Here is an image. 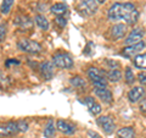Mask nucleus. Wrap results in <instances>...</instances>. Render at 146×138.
Segmentation results:
<instances>
[{"label":"nucleus","mask_w":146,"mask_h":138,"mask_svg":"<svg viewBox=\"0 0 146 138\" xmlns=\"http://www.w3.org/2000/svg\"><path fill=\"white\" fill-rule=\"evenodd\" d=\"M55 130H56V126L54 125V121L49 120L46 126L44 128V137L45 138H52L55 136Z\"/></svg>","instance_id":"5701e85b"},{"label":"nucleus","mask_w":146,"mask_h":138,"mask_svg":"<svg viewBox=\"0 0 146 138\" xmlns=\"http://www.w3.org/2000/svg\"><path fill=\"white\" fill-rule=\"evenodd\" d=\"M127 33V25L125 23H117L111 28V36L113 40H118L123 38Z\"/></svg>","instance_id":"2eb2a0df"},{"label":"nucleus","mask_w":146,"mask_h":138,"mask_svg":"<svg viewBox=\"0 0 146 138\" xmlns=\"http://www.w3.org/2000/svg\"><path fill=\"white\" fill-rule=\"evenodd\" d=\"M17 48L27 54H40L43 52V47L35 40L21 39L17 42Z\"/></svg>","instance_id":"20e7f679"},{"label":"nucleus","mask_w":146,"mask_h":138,"mask_svg":"<svg viewBox=\"0 0 146 138\" xmlns=\"http://www.w3.org/2000/svg\"><path fill=\"white\" fill-rule=\"evenodd\" d=\"M88 136L90 138H102V137H100L99 133H96L95 131H88Z\"/></svg>","instance_id":"7c9ffc66"},{"label":"nucleus","mask_w":146,"mask_h":138,"mask_svg":"<svg viewBox=\"0 0 146 138\" xmlns=\"http://www.w3.org/2000/svg\"><path fill=\"white\" fill-rule=\"evenodd\" d=\"M95 1H96L98 4H104L105 1H106V0H95Z\"/></svg>","instance_id":"72a5a7b5"},{"label":"nucleus","mask_w":146,"mask_h":138,"mask_svg":"<svg viewBox=\"0 0 146 138\" xmlns=\"http://www.w3.org/2000/svg\"><path fill=\"white\" fill-rule=\"evenodd\" d=\"M18 123V130H20V132H27L28 131V122L25 121V120H20L17 121Z\"/></svg>","instance_id":"bb28decb"},{"label":"nucleus","mask_w":146,"mask_h":138,"mask_svg":"<svg viewBox=\"0 0 146 138\" xmlns=\"http://www.w3.org/2000/svg\"><path fill=\"white\" fill-rule=\"evenodd\" d=\"M70 83L74 87V88H78V89H85L86 88V82L84 78H82L79 76H74L70 80Z\"/></svg>","instance_id":"4be33fe9"},{"label":"nucleus","mask_w":146,"mask_h":138,"mask_svg":"<svg viewBox=\"0 0 146 138\" xmlns=\"http://www.w3.org/2000/svg\"><path fill=\"white\" fill-rule=\"evenodd\" d=\"M134 65L140 68V70H146V53L145 54H138L133 59Z\"/></svg>","instance_id":"412c9836"},{"label":"nucleus","mask_w":146,"mask_h":138,"mask_svg":"<svg viewBox=\"0 0 146 138\" xmlns=\"http://www.w3.org/2000/svg\"><path fill=\"white\" fill-rule=\"evenodd\" d=\"M96 123L102 128V131L107 135H111V133L115 132L116 130V123L110 116H100L98 117Z\"/></svg>","instance_id":"0eeeda50"},{"label":"nucleus","mask_w":146,"mask_h":138,"mask_svg":"<svg viewBox=\"0 0 146 138\" xmlns=\"http://www.w3.org/2000/svg\"><path fill=\"white\" fill-rule=\"evenodd\" d=\"M10 64H15V65H18L20 62H18L17 60H7V61H6V66H9Z\"/></svg>","instance_id":"2f4dec72"},{"label":"nucleus","mask_w":146,"mask_h":138,"mask_svg":"<svg viewBox=\"0 0 146 138\" xmlns=\"http://www.w3.org/2000/svg\"><path fill=\"white\" fill-rule=\"evenodd\" d=\"M138 81L143 86H146V72H140L138 75Z\"/></svg>","instance_id":"c756f323"},{"label":"nucleus","mask_w":146,"mask_h":138,"mask_svg":"<svg viewBox=\"0 0 146 138\" xmlns=\"http://www.w3.org/2000/svg\"><path fill=\"white\" fill-rule=\"evenodd\" d=\"M52 64L54 66L58 68H65V70H70L73 67V60L72 58L66 53H57L52 56Z\"/></svg>","instance_id":"39448f33"},{"label":"nucleus","mask_w":146,"mask_h":138,"mask_svg":"<svg viewBox=\"0 0 146 138\" xmlns=\"http://www.w3.org/2000/svg\"><path fill=\"white\" fill-rule=\"evenodd\" d=\"M6 33H7V26H6V23H0V43L5 39Z\"/></svg>","instance_id":"a878e982"},{"label":"nucleus","mask_w":146,"mask_h":138,"mask_svg":"<svg viewBox=\"0 0 146 138\" xmlns=\"http://www.w3.org/2000/svg\"><path fill=\"white\" fill-rule=\"evenodd\" d=\"M94 93L98 98L101 100L102 103L105 104H111L113 102V95H112V92L107 87L106 88H95L94 89Z\"/></svg>","instance_id":"9d476101"},{"label":"nucleus","mask_w":146,"mask_h":138,"mask_svg":"<svg viewBox=\"0 0 146 138\" xmlns=\"http://www.w3.org/2000/svg\"><path fill=\"white\" fill-rule=\"evenodd\" d=\"M105 76H106V80L112 82V83H116V82L121 81L122 72L118 70V68H113V70H110L107 72H105Z\"/></svg>","instance_id":"a211bd4d"},{"label":"nucleus","mask_w":146,"mask_h":138,"mask_svg":"<svg viewBox=\"0 0 146 138\" xmlns=\"http://www.w3.org/2000/svg\"><path fill=\"white\" fill-rule=\"evenodd\" d=\"M55 22L60 26V27H65L66 26V23H67V20L65 17H62V16H57L56 17V20H55Z\"/></svg>","instance_id":"c85d7f7f"},{"label":"nucleus","mask_w":146,"mask_h":138,"mask_svg":"<svg viewBox=\"0 0 146 138\" xmlns=\"http://www.w3.org/2000/svg\"><path fill=\"white\" fill-rule=\"evenodd\" d=\"M39 71L42 73V76L44 80H51L54 76V64L50 61H44L39 65Z\"/></svg>","instance_id":"f8f14e48"},{"label":"nucleus","mask_w":146,"mask_h":138,"mask_svg":"<svg viewBox=\"0 0 146 138\" xmlns=\"http://www.w3.org/2000/svg\"><path fill=\"white\" fill-rule=\"evenodd\" d=\"M116 138H135V131L133 127H122L117 131Z\"/></svg>","instance_id":"f3484780"},{"label":"nucleus","mask_w":146,"mask_h":138,"mask_svg":"<svg viewBox=\"0 0 146 138\" xmlns=\"http://www.w3.org/2000/svg\"><path fill=\"white\" fill-rule=\"evenodd\" d=\"M50 11H51L55 16H63L67 12V6L63 3H56L50 7Z\"/></svg>","instance_id":"6ab92c4d"},{"label":"nucleus","mask_w":146,"mask_h":138,"mask_svg":"<svg viewBox=\"0 0 146 138\" xmlns=\"http://www.w3.org/2000/svg\"><path fill=\"white\" fill-rule=\"evenodd\" d=\"M84 104L86 105V108H88L89 111L93 114V115H99L100 113H101V105H100L96 100H95L93 96H85L84 99Z\"/></svg>","instance_id":"4468645a"},{"label":"nucleus","mask_w":146,"mask_h":138,"mask_svg":"<svg viewBox=\"0 0 146 138\" xmlns=\"http://www.w3.org/2000/svg\"><path fill=\"white\" fill-rule=\"evenodd\" d=\"M144 36H145V32H144L143 28H134L129 34H128L127 39L124 40V43H125L127 45L136 44V43H139V42H141V40H143Z\"/></svg>","instance_id":"1a4fd4ad"},{"label":"nucleus","mask_w":146,"mask_h":138,"mask_svg":"<svg viewBox=\"0 0 146 138\" xmlns=\"http://www.w3.org/2000/svg\"><path fill=\"white\" fill-rule=\"evenodd\" d=\"M99 4L95 0H78L76 5V10L79 15L84 17H90L98 12Z\"/></svg>","instance_id":"f03ea898"},{"label":"nucleus","mask_w":146,"mask_h":138,"mask_svg":"<svg viewBox=\"0 0 146 138\" xmlns=\"http://www.w3.org/2000/svg\"><path fill=\"white\" fill-rule=\"evenodd\" d=\"M145 95V88L141 86H138V87H133L129 93H128V100L130 103H138L140 99H143Z\"/></svg>","instance_id":"9b49d317"},{"label":"nucleus","mask_w":146,"mask_h":138,"mask_svg":"<svg viewBox=\"0 0 146 138\" xmlns=\"http://www.w3.org/2000/svg\"><path fill=\"white\" fill-rule=\"evenodd\" d=\"M124 77H125V82H127V84H133L134 82H135L134 73H133V71H131V68H130V67H125Z\"/></svg>","instance_id":"393cba45"},{"label":"nucleus","mask_w":146,"mask_h":138,"mask_svg":"<svg viewBox=\"0 0 146 138\" xmlns=\"http://www.w3.org/2000/svg\"><path fill=\"white\" fill-rule=\"evenodd\" d=\"M20 132L18 130V123L17 121H9L5 125L0 126V137H7V136H13Z\"/></svg>","instance_id":"6e6552de"},{"label":"nucleus","mask_w":146,"mask_h":138,"mask_svg":"<svg viewBox=\"0 0 146 138\" xmlns=\"http://www.w3.org/2000/svg\"><path fill=\"white\" fill-rule=\"evenodd\" d=\"M86 75L90 78L91 83L95 86V88H106L107 87V80L104 71L99 70L96 67H89L86 71Z\"/></svg>","instance_id":"7ed1b4c3"},{"label":"nucleus","mask_w":146,"mask_h":138,"mask_svg":"<svg viewBox=\"0 0 146 138\" xmlns=\"http://www.w3.org/2000/svg\"><path fill=\"white\" fill-rule=\"evenodd\" d=\"M13 23H15L16 26L18 27H21V28H31L32 25H33V22H32V20L28 17V16H26V15H20V16H17L15 20H13Z\"/></svg>","instance_id":"dca6fc26"},{"label":"nucleus","mask_w":146,"mask_h":138,"mask_svg":"<svg viewBox=\"0 0 146 138\" xmlns=\"http://www.w3.org/2000/svg\"><path fill=\"white\" fill-rule=\"evenodd\" d=\"M34 21H35V23L36 26L39 27L42 31H48L49 29V21H48V18L45 17L44 15H36L34 17Z\"/></svg>","instance_id":"aec40b11"},{"label":"nucleus","mask_w":146,"mask_h":138,"mask_svg":"<svg viewBox=\"0 0 146 138\" xmlns=\"http://www.w3.org/2000/svg\"><path fill=\"white\" fill-rule=\"evenodd\" d=\"M140 110H141V111H143V113H146V102H145V103H144V104L140 107Z\"/></svg>","instance_id":"473e14b6"},{"label":"nucleus","mask_w":146,"mask_h":138,"mask_svg":"<svg viewBox=\"0 0 146 138\" xmlns=\"http://www.w3.org/2000/svg\"><path fill=\"white\" fill-rule=\"evenodd\" d=\"M107 18L110 21H124L125 25H135L139 20V11L131 3H115L108 7Z\"/></svg>","instance_id":"f257e3e1"},{"label":"nucleus","mask_w":146,"mask_h":138,"mask_svg":"<svg viewBox=\"0 0 146 138\" xmlns=\"http://www.w3.org/2000/svg\"><path fill=\"white\" fill-rule=\"evenodd\" d=\"M145 47H146V44H145V42H143V40H141V42H139V43H136V44L127 45L125 48L122 49L121 55H122V56H124V58H127V59L134 58L135 55L140 54V52H141V50H143Z\"/></svg>","instance_id":"423d86ee"},{"label":"nucleus","mask_w":146,"mask_h":138,"mask_svg":"<svg viewBox=\"0 0 146 138\" xmlns=\"http://www.w3.org/2000/svg\"><path fill=\"white\" fill-rule=\"evenodd\" d=\"M56 128L61 133H63V135H67V136H72L73 133L76 132L74 126H73L72 123L65 121V120H57L56 121Z\"/></svg>","instance_id":"ddd939ff"},{"label":"nucleus","mask_w":146,"mask_h":138,"mask_svg":"<svg viewBox=\"0 0 146 138\" xmlns=\"http://www.w3.org/2000/svg\"><path fill=\"white\" fill-rule=\"evenodd\" d=\"M13 3H15V0H3L1 6H0V12L3 15H9L13 6Z\"/></svg>","instance_id":"b1692460"},{"label":"nucleus","mask_w":146,"mask_h":138,"mask_svg":"<svg viewBox=\"0 0 146 138\" xmlns=\"http://www.w3.org/2000/svg\"><path fill=\"white\" fill-rule=\"evenodd\" d=\"M105 62H106V65H107L110 68H111V70L119 67V62H118V61H113V60H110V59H106V60H105Z\"/></svg>","instance_id":"cd10ccee"}]
</instances>
